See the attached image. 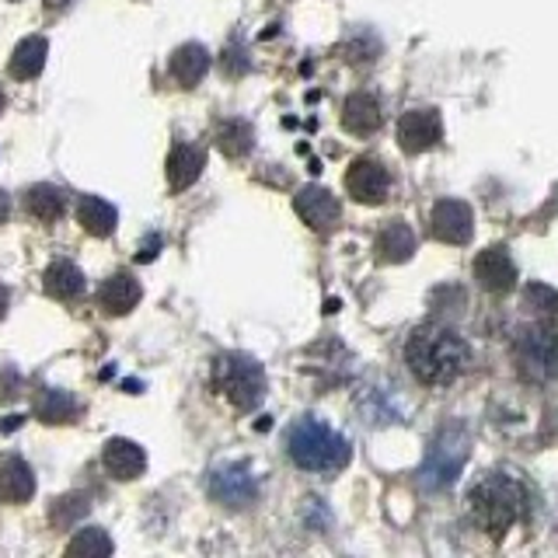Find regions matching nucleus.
Returning a JSON list of instances; mask_svg holds the SVG:
<instances>
[{
  "label": "nucleus",
  "instance_id": "1",
  "mask_svg": "<svg viewBox=\"0 0 558 558\" xmlns=\"http://www.w3.org/2000/svg\"><path fill=\"white\" fill-rule=\"evenodd\" d=\"M471 350L468 342L443 325H422L405 346V364L426 388H447L468 370Z\"/></svg>",
  "mask_w": 558,
  "mask_h": 558
},
{
  "label": "nucleus",
  "instance_id": "2",
  "mask_svg": "<svg viewBox=\"0 0 558 558\" xmlns=\"http://www.w3.org/2000/svg\"><path fill=\"white\" fill-rule=\"evenodd\" d=\"M528 506V489H523L513 474L489 471L468 492V513L479 528L492 537H503L513 523L523 517Z\"/></svg>",
  "mask_w": 558,
  "mask_h": 558
},
{
  "label": "nucleus",
  "instance_id": "3",
  "mask_svg": "<svg viewBox=\"0 0 558 558\" xmlns=\"http://www.w3.org/2000/svg\"><path fill=\"white\" fill-rule=\"evenodd\" d=\"M287 454L290 461L304 471H339L350 461V443L342 440L332 426H325L318 419H301L290 426L287 433Z\"/></svg>",
  "mask_w": 558,
  "mask_h": 558
},
{
  "label": "nucleus",
  "instance_id": "4",
  "mask_svg": "<svg viewBox=\"0 0 558 558\" xmlns=\"http://www.w3.org/2000/svg\"><path fill=\"white\" fill-rule=\"evenodd\" d=\"M210 381L227 402L241 408V413L255 408L262 402V395H266V373H262V367L244 353H224L213 359Z\"/></svg>",
  "mask_w": 558,
  "mask_h": 558
},
{
  "label": "nucleus",
  "instance_id": "5",
  "mask_svg": "<svg viewBox=\"0 0 558 558\" xmlns=\"http://www.w3.org/2000/svg\"><path fill=\"white\" fill-rule=\"evenodd\" d=\"M517 367L531 384H551L558 377V332L551 325L523 328L517 335Z\"/></svg>",
  "mask_w": 558,
  "mask_h": 558
},
{
  "label": "nucleus",
  "instance_id": "6",
  "mask_svg": "<svg viewBox=\"0 0 558 558\" xmlns=\"http://www.w3.org/2000/svg\"><path fill=\"white\" fill-rule=\"evenodd\" d=\"M346 189L353 192V200L367 203V206H377L388 200L391 192V175L381 161L373 157H359L353 161V168L346 172Z\"/></svg>",
  "mask_w": 558,
  "mask_h": 558
},
{
  "label": "nucleus",
  "instance_id": "7",
  "mask_svg": "<svg viewBox=\"0 0 558 558\" xmlns=\"http://www.w3.org/2000/svg\"><path fill=\"white\" fill-rule=\"evenodd\" d=\"M210 496L217 503H224V506H231V510H238V506H252L255 503L258 485L249 474V468L227 465V468H217L210 474Z\"/></svg>",
  "mask_w": 558,
  "mask_h": 558
},
{
  "label": "nucleus",
  "instance_id": "8",
  "mask_svg": "<svg viewBox=\"0 0 558 558\" xmlns=\"http://www.w3.org/2000/svg\"><path fill=\"white\" fill-rule=\"evenodd\" d=\"M440 137H443V123L433 109H413V112H405L398 123V143L408 154L430 151V147L440 143Z\"/></svg>",
  "mask_w": 558,
  "mask_h": 558
},
{
  "label": "nucleus",
  "instance_id": "9",
  "mask_svg": "<svg viewBox=\"0 0 558 558\" xmlns=\"http://www.w3.org/2000/svg\"><path fill=\"white\" fill-rule=\"evenodd\" d=\"M293 206H297L304 224H310L315 231H332V227L339 224V203H335V195L328 192V189H321V186H304L297 192V200H293Z\"/></svg>",
  "mask_w": 558,
  "mask_h": 558
},
{
  "label": "nucleus",
  "instance_id": "10",
  "mask_svg": "<svg viewBox=\"0 0 558 558\" xmlns=\"http://www.w3.org/2000/svg\"><path fill=\"white\" fill-rule=\"evenodd\" d=\"M102 465H105V471L112 474V479H119V482H134V479H140L143 468H147V454L137 447L134 440L116 436V440H109V443H105V451H102Z\"/></svg>",
  "mask_w": 558,
  "mask_h": 558
},
{
  "label": "nucleus",
  "instance_id": "11",
  "mask_svg": "<svg viewBox=\"0 0 558 558\" xmlns=\"http://www.w3.org/2000/svg\"><path fill=\"white\" fill-rule=\"evenodd\" d=\"M465 465V440L461 443H433L430 461L422 468V485L426 489H443L454 482V474Z\"/></svg>",
  "mask_w": 558,
  "mask_h": 558
},
{
  "label": "nucleus",
  "instance_id": "12",
  "mask_svg": "<svg viewBox=\"0 0 558 558\" xmlns=\"http://www.w3.org/2000/svg\"><path fill=\"white\" fill-rule=\"evenodd\" d=\"M471 210L457 200H443L433 206V234L447 244H465L471 238Z\"/></svg>",
  "mask_w": 558,
  "mask_h": 558
},
{
  "label": "nucleus",
  "instance_id": "13",
  "mask_svg": "<svg viewBox=\"0 0 558 558\" xmlns=\"http://www.w3.org/2000/svg\"><path fill=\"white\" fill-rule=\"evenodd\" d=\"M381 123H384V112H381V102H377L373 94L359 91V94L346 98V105H342V126H346L350 134L370 137L381 129Z\"/></svg>",
  "mask_w": 558,
  "mask_h": 558
},
{
  "label": "nucleus",
  "instance_id": "14",
  "mask_svg": "<svg viewBox=\"0 0 558 558\" xmlns=\"http://www.w3.org/2000/svg\"><path fill=\"white\" fill-rule=\"evenodd\" d=\"M143 297L140 283L129 272H116L109 276L102 287H98V304H102L109 315H129Z\"/></svg>",
  "mask_w": 558,
  "mask_h": 558
},
{
  "label": "nucleus",
  "instance_id": "15",
  "mask_svg": "<svg viewBox=\"0 0 558 558\" xmlns=\"http://www.w3.org/2000/svg\"><path fill=\"white\" fill-rule=\"evenodd\" d=\"M474 279H479V283L492 293L510 290L513 279H517V269H513L510 255H506V249H489L474 258Z\"/></svg>",
  "mask_w": 558,
  "mask_h": 558
},
{
  "label": "nucleus",
  "instance_id": "16",
  "mask_svg": "<svg viewBox=\"0 0 558 558\" xmlns=\"http://www.w3.org/2000/svg\"><path fill=\"white\" fill-rule=\"evenodd\" d=\"M36 496V474L22 457H4L0 461V499L4 503H28Z\"/></svg>",
  "mask_w": 558,
  "mask_h": 558
},
{
  "label": "nucleus",
  "instance_id": "17",
  "mask_svg": "<svg viewBox=\"0 0 558 558\" xmlns=\"http://www.w3.org/2000/svg\"><path fill=\"white\" fill-rule=\"evenodd\" d=\"M210 71V53L206 46L200 42H189V46H178L175 56H172V77L178 80L182 88H195Z\"/></svg>",
  "mask_w": 558,
  "mask_h": 558
},
{
  "label": "nucleus",
  "instance_id": "18",
  "mask_svg": "<svg viewBox=\"0 0 558 558\" xmlns=\"http://www.w3.org/2000/svg\"><path fill=\"white\" fill-rule=\"evenodd\" d=\"M77 220L85 224V231L94 238H109L116 231L119 224V213L112 203H105L102 195H80L77 200Z\"/></svg>",
  "mask_w": 558,
  "mask_h": 558
},
{
  "label": "nucleus",
  "instance_id": "19",
  "mask_svg": "<svg viewBox=\"0 0 558 558\" xmlns=\"http://www.w3.org/2000/svg\"><path fill=\"white\" fill-rule=\"evenodd\" d=\"M203 151L192 143H178L175 151L168 154V182L172 189H189L195 178L203 172Z\"/></svg>",
  "mask_w": 558,
  "mask_h": 558
},
{
  "label": "nucleus",
  "instance_id": "20",
  "mask_svg": "<svg viewBox=\"0 0 558 558\" xmlns=\"http://www.w3.org/2000/svg\"><path fill=\"white\" fill-rule=\"evenodd\" d=\"M42 290L56 301H74L85 293V276H80V269L71 266V262H53L42 276Z\"/></svg>",
  "mask_w": 558,
  "mask_h": 558
},
{
  "label": "nucleus",
  "instance_id": "21",
  "mask_svg": "<svg viewBox=\"0 0 558 558\" xmlns=\"http://www.w3.org/2000/svg\"><path fill=\"white\" fill-rule=\"evenodd\" d=\"M46 53H49V46L46 39L39 36H31L25 42H18V49H14V56H11V77H18V80H31V77H39L42 67H46Z\"/></svg>",
  "mask_w": 558,
  "mask_h": 558
},
{
  "label": "nucleus",
  "instance_id": "22",
  "mask_svg": "<svg viewBox=\"0 0 558 558\" xmlns=\"http://www.w3.org/2000/svg\"><path fill=\"white\" fill-rule=\"evenodd\" d=\"M25 206H28L31 217L42 220V224H56L63 213H67V200H63V192L53 186H31L25 195Z\"/></svg>",
  "mask_w": 558,
  "mask_h": 558
},
{
  "label": "nucleus",
  "instance_id": "23",
  "mask_svg": "<svg viewBox=\"0 0 558 558\" xmlns=\"http://www.w3.org/2000/svg\"><path fill=\"white\" fill-rule=\"evenodd\" d=\"M377 252H381L384 262H405L416 252V234L408 231V224L391 220L381 231V238H377Z\"/></svg>",
  "mask_w": 558,
  "mask_h": 558
},
{
  "label": "nucleus",
  "instance_id": "24",
  "mask_svg": "<svg viewBox=\"0 0 558 558\" xmlns=\"http://www.w3.org/2000/svg\"><path fill=\"white\" fill-rule=\"evenodd\" d=\"M252 143H255V134L249 123L241 119H227L217 126V147L227 154V157H249L252 154Z\"/></svg>",
  "mask_w": 558,
  "mask_h": 558
},
{
  "label": "nucleus",
  "instance_id": "25",
  "mask_svg": "<svg viewBox=\"0 0 558 558\" xmlns=\"http://www.w3.org/2000/svg\"><path fill=\"white\" fill-rule=\"evenodd\" d=\"M36 416L42 422H71L77 416V402L67 395V391H42L36 402Z\"/></svg>",
  "mask_w": 558,
  "mask_h": 558
},
{
  "label": "nucleus",
  "instance_id": "26",
  "mask_svg": "<svg viewBox=\"0 0 558 558\" xmlns=\"http://www.w3.org/2000/svg\"><path fill=\"white\" fill-rule=\"evenodd\" d=\"M67 555L71 558H102V555H112V541L105 531H98V528H88V531H80L71 545H67Z\"/></svg>",
  "mask_w": 558,
  "mask_h": 558
},
{
  "label": "nucleus",
  "instance_id": "27",
  "mask_svg": "<svg viewBox=\"0 0 558 558\" xmlns=\"http://www.w3.org/2000/svg\"><path fill=\"white\" fill-rule=\"evenodd\" d=\"M85 513H88L85 496H63V499H56V506H53V520L60 523V528H67V523H74L77 517H85Z\"/></svg>",
  "mask_w": 558,
  "mask_h": 558
},
{
  "label": "nucleus",
  "instance_id": "28",
  "mask_svg": "<svg viewBox=\"0 0 558 558\" xmlns=\"http://www.w3.org/2000/svg\"><path fill=\"white\" fill-rule=\"evenodd\" d=\"M220 67L227 77H241L244 71H249V60H244V49L238 46H227L224 49V56H220Z\"/></svg>",
  "mask_w": 558,
  "mask_h": 558
},
{
  "label": "nucleus",
  "instance_id": "29",
  "mask_svg": "<svg viewBox=\"0 0 558 558\" xmlns=\"http://www.w3.org/2000/svg\"><path fill=\"white\" fill-rule=\"evenodd\" d=\"M157 252H161V238H147L143 249H140V262H151Z\"/></svg>",
  "mask_w": 558,
  "mask_h": 558
},
{
  "label": "nucleus",
  "instance_id": "30",
  "mask_svg": "<svg viewBox=\"0 0 558 558\" xmlns=\"http://www.w3.org/2000/svg\"><path fill=\"white\" fill-rule=\"evenodd\" d=\"M8 213H11V200H8V195H4V192H0V224H4V220H8Z\"/></svg>",
  "mask_w": 558,
  "mask_h": 558
},
{
  "label": "nucleus",
  "instance_id": "31",
  "mask_svg": "<svg viewBox=\"0 0 558 558\" xmlns=\"http://www.w3.org/2000/svg\"><path fill=\"white\" fill-rule=\"evenodd\" d=\"M67 4H71V0H46V8H53V11H63Z\"/></svg>",
  "mask_w": 558,
  "mask_h": 558
},
{
  "label": "nucleus",
  "instance_id": "32",
  "mask_svg": "<svg viewBox=\"0 0 558 558\" xmlns=\"http://www.w3.org/2000/svg\"><path fill=\"white\" fill-rule=\"evenodd\" d=\"M4 310H8V290L0 287V315H4Z\"/></svg>",
  "mask_w": 558,
  "mask_h": 558
},
{
  "label": "nucleus",
  "instance_id": "33",
  "mask_svg": "<svg viewBox=\"0 0 558 558\" xmlns=\"http://www.w3.org/2000/svg\"><path fill=\"white\" fill-rule=\"evenodd\" d=\"M0 112H4V91H0Z\"/></svg>",
  "mask_w": 558,
  "mask_h": 558
}]
</instances>
